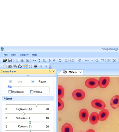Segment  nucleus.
I'll return each instance as SVG.
<instances>
[{
	"instance_id": "3",
	"label": "nucleus",
	"mask_w": 119,
	"mask_h": 132,
	"mask_svg": "<svg viewBox=\"0 0 119 132\" xmlns=\"http://www.w3.org/2000/svg\"><path fill=\"white\" fill-rule=\"evenodd\" d=\"M85 86L89 88H96L99 86L98 80L94 78L88 79L85 82Z\"/></svg>"
},
{
	"instance_id": "9",
	"label": "nucleus",
	"mask_w": 119,
	"mask_h": 132,
	"mask_svg": "<svg viewBox=\"0 0 119 132\" xmlns=\"http://www.w3.org/2000/svg\"><path fill=\"white\" fill-rule=\"evenodd\" d=\"M62 132H73V128L70 124L66 123L62 126L61 128Z\"/></svg>"
},
{
	"instance_id": "2",
	"label": "nucleus",
	"mask_w": 119,
	"mask_h": 132,
	"mask_svg": "<svg viewBox=\"0 0 119 132\" xmlns=\"http://www.w3.org/2000/svg\"><path fill=\"white\" fill-rule=\"evenodd\" d=\"M85 93L84 91L81 89H77L73 92L72 96L75 100L81 101L85 97Z\"/></svg>"
},
{
	"instance_id": "6",
	"label": "nucleus",
	"mask_w": 119,
	"mask_h": 132,
	"mask_svg": "<svg viewBox=\"0 0 119 132\" xmlns=\"http://www.w3.org/2000/svg\"><path fill=\"white\" fill-rule=\"evenodd\" d=\"M99 120V116L97 112H92L90 115L89 118V121L92 125H95L98 122Z\"/></svg>"
},
{
	"instance_id": "10",
	"label": "nucleus",
	"mask_w": 119,
	"mask_h": 132,
	"mask_svg": "<svg viewBox=\"0 0 119 132\" xmlns=\"http://www.w3.org/2000/svg\"><path fill=\"white\" fill-rule=\"evenodd\" d=\"M64 89L61 85L58 86V97L62 99L64 96Z\"/></svg>"
},
{
	"instance_id": "13",
	"label": "nucleus",
	"mask_w": 119,
	"mask_h": 132,
	"mask_svg": "<svg viewBox=\"0 0 119 132\" xmlns=\"http://www.w3.org/2000/svg\"></svg>"
},
{
	"instance_id": "12",
	"label": "nucleus",
	"mask_w": 119,
	"mask_h": 132,
	"mask_svg": "<svg viewBox=\"0 0 119 132\" xmlns=\"http://www.w3.org/2000/svg\"><path fill=\"white\" fill-rule=\"evenodd\" d=\"M86 132H96L94 130L92 129H90L88 130Z\"/></svg>"
},
{
	"instance_id": "1",
	"label": "nucleus",
	"mask_w": 119,
	"mask_h": 132,
	"mask_svg": "<svg viewBox=\"0 0 119 132\" xmlns=\"http://www.w3.org/2000/svg\"><path fill=\"white\" fill-rule=\"evenodd\" d=\"M91 105L93 108L99 110L105 109L106 107L105 103L102 100L98 99L93 100L91 102Z\"/></svg>"
},
{
	"instance_id": "7",
	"label": "nucleus",
	"mask_w": 119,
	"mask_h": 132,
	"mask_svg": "<svg viewBox=\"0 0 119 132\" xmlns=\"http://www.w3.org/2000/svg\"><path fill=\"white\" fill-rule=\"evenodd\" d=\"M99 116V120L103 121L106 120L109 115V112L107 109H103L99 112L98 114Z\"/></svg>"
},
{
	"instance_id": "5",
	"label": "nucleus",
	"mask_w": 119,
	"mask_h": 132,
	"mask_svg": "<svg viewBox=\"0 0 119 132\" xmlns=\"http://www.w3.org/2000/svg\"><path fill=\"white\" fill-rule=\"evenodd\" d=\"M79 117L81 120L84 122L87 121L89 117V113L86 109H82L79 113Z\"/></svg>"
},
{
	"instance_id": "11",
	"label": "nucleus",
	"mask_w": 119,
	"mask_h": 132,
	"mask_svg": "<svg viewBox=\"0 0 119 132\" xmlns=\"http://www.w3.org/2000/svg\"><path fill=\"white\" fill-rule=\"evenodd\" d=\"M64 107V103L63 101L60 98H58V110H62Z\"/></svg>"
},
{
	"instance_id": "8",
	"label": "nucleus",
	"mask_w": 119,
	"mask_h": 132,
	"mask_svg": "<svg viewBox=\"0 0 119 132\" xmlns=\"http://www.w3.org/2000/svg\"><path fill=\"white\" fill-rule=\"evenodd\" d=\"M110 105L113 109H115L119 107V96L116 95L112 98Z\"/></svg>"
},
{
	"instance_id": "4",
	"label": "nucleus",
	"mask_w": 119,
	"mask_h": 132,
	"mask_svg": "<svg viewBox=\"0 0 119 132\" xmlns=\"http://www.w3.org/2000/svg\"><path fill=\"white\" fill-rule=\"evenodd\" d=\"M110 81L108 77H101L98 80L99 87L101 88H105L108 86Z\"/></svg>"
}]
</instances>
